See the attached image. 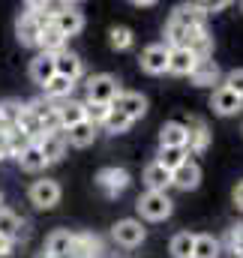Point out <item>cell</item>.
I'll return each mask as SVG.
<instances>
[{"label": "cell", "mask_w": 243, "mask_h": 258, "mask_svg": "<svg viewBox=\"0 0 243 258\" xmlns=\"http://www.w3.org/2000/svg\"><path fill=\"white\" fill-rule=\"evenodd\" d=\"M27 195H30V204H33V207H39V210H51V207L60 201L63 192H60V183H57V180H48V177H45V180H36Z\"/></svg>", "instance_id": "6"}, {"label": "cell", "mask_w": 243, "mask_h": 258, "mask_svg": "<svg viewBox=\"0 0 243 258\" xmlns=\"http://www.w3.org/2000/svg\"><path fill=\"white\" fill-rule=\"evenodd\" d=\"M0 237H6L9 243L24 240V237H27V222H24V219H18L12 210L0 207Z\"/></svg>", "instance_id": "14"}, {"label": "cell", "mask_w": 243, "mask_h": 258, "mask_svg": "<svg viewBox=\"0 0 243 258\" xmlns=\"http://www.w3.org/2000/svg\"><path fill=\"white\" fill-rule=\"evenodd\" d=\"M159 147H183L186 150V126L171 120L159 129Z\"/></svg>", "instance_id": "26"}, {"label": "cell", "mask_w": 243, "mask_h": 258, "mask_svg": "<svg viewBox=\"0 0 243 258\" xmlns=\"http://www.w3.org/2000/svg\"><path fill=\"white\" fill-rule=\"evenodd\" d=\"M54 72L66 78V81H78L81 78V72H84V63H81V57L78 54H72V51H60V54H54Z\"/></svg>", "instance_id": "16"}, {"label": "cell", "mask_w": 243, "mask_h": 258, "mask_svg": "<svg viewBox=\"0 0 243 258\" xmlns=\"http://www.w3.org/2000/svg\"><path fill=\"white\" fill-rule=\"evenodd\" d=\"M219 78H222V72H219V66H216L213 57L198 60L195 69H192V75H189V81H192L195 87H213V84H219Z\"/></svg>", "instance_id": "17"}, {"label": "cell", "mask_w": 243, "mask_h": 258, "mask_svg": "<svg viewBox=\"0 0 243 258\" xmlns=\"http://www.w3.org/2000/svg\"><path fill=\"white\" fill-rule=\"evenodd\" d=\"M240 9H243V6H240Z\"/></svg>", "instance_id": "44"}, {"label": "cell", "mask_w": 243, "mask_h": 258, "mask_svg": "<svg viewBox=\"0 0 243 258\" xmlns=\"http://www.w3.org/2000/svg\"><path fill=\"white\" fill-rule=\"evenodd\" d=\"M135 207H138V213H141L144 219H150V222H162V219L171 216L174 201H171L165 192H144V195H138Z\"/></svg>", "instance_id": "2"}, {"label": "cell", "mask_w": 243, "mask_h": 258, "mask_svg": "<svg viewBox=\"0 0 243 258\" xmlns=\"http://www.w3.org/2000/svg\"><path fill=\"white\" fill-rule=\"evenodd\" d=\"M123 93L120 81L108 72H99V75H90L87 78V102H99V105H111L117 96Z\"/></svg>", "instance_id": "1"}, {"label": "cell", "mask_w": 243, "mask_h": 258, "mask_svg": "<svg viewBox=\"0 0 243 258\" xmlns=\"http://www.w3.org/2000/svg\"><path fill=\"white\" fill-rule=\"evenodd\" d=\"M39 258H51V255H45V252H42V255H39Z\"/></svg>", "instance_id": "43"}, {"label": "cell", "mask_w": 243, "mask_h": 258, "mask_svg": "<svg viewBox=\"0 0 243 258\" xmlns=\"http://www.w3.org/2000/svg\"><path fill=\"white\" fill-rule=\"evenodd\" d=\"M15 129H18L24 138L36 141V138L42 135V120H39V117H36V114H33V111L24 105V108H21V117H18V123H15Z\"/></svg>", "instance_id": "27"}, {"label": "cell", "mask_w": 243, "mask_h": 258, "mask_svg": "<svg viewBox=\"0 0 243 258\" xmlns=\"http://www.w3.org/2000/svg\"><path fill=\"white\" fill-rule=\"evenodd\" d=\"M33 144L39 147V153H42L45 165H51V162H60V159H63V153H66V138H63V132L39 135V138H36Z\"/></svg>", "instance_id": "11"}, {"label": "cell", "mask_w": 243, "mask_h": 258, "mask_svg": "<svg viewBox=\"0 0 243 258\" xmlns=\"http://www.w3.org/2000/svg\"><path fill=\"white\" fill-rule=\"evenodd\" d=\"M111 108L120 111V114H126V117L135 123V120H141V117L147 114V99H144L141 93H135V90H123L120 96L111 102Z\"/></svg>", "instance_id": "8"}, {"label": "cell", "mask_w": 243, "mask_h": 258, "mask_svg": "<svg viewBox=\"0 0 243 258\" xmlns=\"http://www.w3.org/2000/svg\"><path fill=\"white\" fill-rule=\"evenodd\" d=\"M222 87H228L231 93H237L243 99V69H231L228 75H225V81H222Z\"/></svg>", "instance_id": "38"}, {"label": "cell", "mask_w": 243, "mask_h": 258, "mask_svg": "<svg viewBox=\"0 0 243 258\" xmlns=\"http://www.w3.org/2000/svg\"><path fill=\"white\" fill-rule=\"evenodd\" d=\"M39 48H42V54H60V51H66V36H63L60 30L54 27V24H45L42 30H39V42H36Z\"/></svg>", "instance_id": "20"}, {"label": "cell", "mask_w": 243, "mask_h": 258, "mask_svg": "<svg viewBox=\"0 0 243 258\" xmlns=\"http://www.w3.org/2000/svg\"><path fill=\"white\" fill-rule=\"evenodd\" d=\"M234 204H237V207L243 210V180L237 183V186H234Z\"/></svg>", "instance_id": "41"}, {"label": "cell", "mask_w": 243, "mask_h": 258, "mask_svg": "<svg viewBox=\"0 0 243 258\" xmlns=\"http://www.w3.org/2000/svg\"><path fill=\"white\" fill-rule=\"evenodd\" d=\"M21 102H15V99H3L0 102V132H9V129H15L18 123V117H21Z\"/></svg>", "instance_id": "30"}, {"label": "cell", "mask_w": 243, "mask_h": 258, "mask_svg": "<svg viewBox=\"0 0 243 258\" xmlns=\"http://www.w3.org/2000/svg\"><path fill=\"white\" fill-rule=\"evenodd\" d=\"M141 69L150 72V75H162L168 72V45H147L144 54H141Z\"/></svg>", "instance_id": "13"}, {"label": "cell", "mask_w": 243, "mask_h": 258, "mask_svg": "<svg viewBox=\"0 0 243 258\" xmlns=\"http://www.w3.org/2000/svg\"><path fill=\"white\" fill-rule=\"evenodd\" d=\"M51 24L60 30L66 39L69 36H78L84 30V12H78V6H69V9H63L57 18H51Z\"/></svg>", "instance_id": "15"}, {"label": "cell", "mask_w": 243, "mask_h": 258, "mask_svg": "<svg viewBox=\"0 0 243 258\" xmlns=\"http://www.w3.org/2000/svg\"><path fill=\"white\" fill-rule=\"evenodd\" d=\"M54 75H57V72H54V57H51V54H36V57L30 60V78H33L39 87H45Z\"/></svg>", "instance_id": "24"}, {"label": "cell", "mask_w": 243, "mask_h": 258, "mask_svg": "<svg viewBox=\"0 0 243 258\" xmlns=\"http://www.w3.org/2000/svg\"><path fill=\"white\" fill-rule=\"evenodd\" d=\"M210 108L216 111V114H222V117H231V114H237L243 108V99L237 96V93H231L228 87H216L213 90V96H210Z\"/></svg>", "instance_id": "10"}, {"label": "cell", "mask_w": 243, "mask_h": 258, "mask_svg": "<svg viewBox=\"0 0 243 258\" xmlns=\"http://www.w3.org/2000/svg\"><path fill=\"white\" fill-rule=\"evenodd\" d=\"M108 42H111L114 51H126V48H132L135 36H132L129 27H111V30H108Z\"/></svg>", "instance_id": "35"}, {"label": "cell", "mask_w": 243, "mask_h": 258, "mask_svg": "<svg viewBox=\"0 0 243 258\" xmlns=\"http://www.w3.org/2000/svg\"><path fill=\"white\" fill-rule=\"evenodd\" d=\"M42 90H45V99H48V102H63V99H69V96H72L75 84H72V81H66V78H60V75H54Z\"/></svg>", "instance_id": "28"}, {"label": "cell", "mask_w": 243, "mask_h": 258, "mask_svg": "<svg viewBox=\"0 0 243 258\" xmlns=\"http://www.w3.org/2000/svg\"><path fill=\"white\" fill-rule=\"evenodd\" d=\"M198 63V57L189 48H168V72L171 75H192V69Z\"/></svg>", "instance_id": "18"}, {"label": "cell", "mask_w": 243, "mask_h": 258, "mask_svg": "<svg viewBox=\"0 0 243 258\" xmlns=\"http://www.w3.org/2000/svg\"><path fill=\"white\" fill-rule=\"evenodd\" d=\"M99 252H102L99 237H93V234H75L72 249H69L66 258H99Z\"/></svg>", "instance_id": "23"}, {"label": "cell", "mask_w": 243, "mask_h": 258, "mask_svg": "<svg viewBox=\"0 0 243 258\" xmlns=\"http://www.w3.org/2000/svg\"><path fill=\"white\" fill-rule=\"evenodd\" d=\"M192 258H219V240L213 234H195Z\"/></svg>", "instance_id": "32"}, {"label": "cell", "mask_w": 243, "mask_h": 258, "mask_svg": "<svg viewBox=\"0 0 243 258\" xmlns=\"http://www.w3.org/2000/svg\"><path fill=\"white\" fill-rule=\"evenodd\" d=\"M102 126L108 129V132H114V135H117V132H126V129L132 126V120H129L126 114H120V111H114V108H111V114L105 117V123H102Z\"/></svg>", "instance_id": "37"}, {"label": "cell", "mask_w": 243, "mask_h": 258, "mask_svg": "<svg viewBox=\"0 0 243 258\" xmlns=\"http://www.w3.org/2000/svg\"><path fill=\"white\" fill-rule=\"evenodd\" d=\"M228 243H231V249L237 252V258H243V225L231 228V234H228Z\"/></svg>", "instance_id": "39"}, {"label": "cell", "mask_w": 243, "mask_h": 258, "mask_svg": "<svg viewBox=\"0 0 243 258\" xmlns=\"http://www.w3.org/2000/svg\"><path fill=\"white\" fill-rule=\"evenodd\" d=\"M9 252H12V243H9L6 237H0V258H3V255H9Z\"/></svg>", "instance_id": "42"}, {"label": "cell", "mask_w": 243, "mask_h": 258, "mask_svg": "<svg viewBox=\"0 0 243 258\" xmlns=\"http://www.w3.org/2000/svg\"><path fill=\"white\" fill-rule=\"evenodd\" d=\"M183 48H189L198 60H207V57H213V36L207 33V27H192L186 33Z\"/></svg>", "instance_id": "9"}, {"label": "cell", "mask_w": 243, "mask_h": 258, "mask_svg": "<svg viewBox=\"0 0 243 258\" xmlns=\"http://www.w3.org/2000/svg\"><path fill=\"white\" fill-rule=\"evenodd\" d=\"M57 120H60V129H69L75 123L84 120V102H75V99H63L57 102Z\"/></svg>", "instance_id": "25"}, {"label": "cell", "mask_w": 243, "mask_h": 258, "mask_svg": "<svg viewBox=\"0 0 243 258\" xmlns=\"http://www.w3.org/2000/svg\"><path fill=\"white\" fill-rule=\"evenodd\" d=\"M144 186H147V192H165L171 186V171H165L159 162H150L144 168Z\"/></svg>", "instance_id": "22"}, {"label": "cell", "mask_w": 243, "mask_h": 258, "mask_svg": "<svg viewBox=\"0 0 243 258\" xmlns=\"http://www.w3.org/2000/svg\"><path fill=\"white\" fill-rule=\"evenodd\" d=\"M9 156V132H0V159Z\"/></svg>", "instance_id": "40"}, {"label": "cell", "mask_w": 243, "mask_h": 258, "mask_svg": "<svg viewBox=\"0 0 243 258\" xmlns=\"http://www.w3.org/2000/svg\"><path fill=\"white\" fill-rule=\"evenodd\" d=\"M129 183H132V180H129V171H126V168H117V165H108V168H102V171L96 174V186L108 195V198H117Z\"/></svg>", "instance_id": "4"}, {"label": "cell", "mask_w": 243, "mask_h": 258, "mask_svg": "<svg viewBox=\"0 0 243 258\" xmlns=\"http://www.w3.org/2000/svg\"><path fill=\"white\" fill-rule=\"evenodd\" d=\"M186 27H183L180 21H174V18H168V24H165V45L168 48H180L183 42H186Z\"/></svg>", "instance_id": "34"}, {"label": "cell", "mask_w": 243, "mask_h": 258, "mask_svg": "<svg viewBox=\"0 0 243 258\" xmlns=\"http://www.w3.org/2000/svg\"><path fill=\"white\" fill-rule=\"evenodd\" d=\"M96 129L99 126L81 120V123H75V126L63 129V138H66V144H72V147H90V144L96 141Z\"/></svg>", "instance_id": "19"}, {"label": "cell", "mask_w": 243, "mask_h": 258, "mask_svg": "<svg viewBox=\"0 0 243 258\" xmlns=\"http://www.w3.org/2000/svg\"><path fill=\"white\" fill-rule=\"evenodd\" d=\"M192 246H195V234L180 231V234H174V237H171L168 252H171L174 258H192Z\"/></svg>", "instance_id": "33"}, {"label": "cell", "mask_w": 243, "mask_h": 258, "mask_svg": "<svg viewBox=\"0 0 243 258\" xmlns=\"http://www.w3.org/2000/svg\"><path fill=\"white\" fill-rule=\"evenodd\" d=\"M45 24H51L48 15H30V12H21V15L15 18V36H18V42H21L24 48H33V45L39 42V30H42Z\"/></svg>", "instance_id": "3"}, {"label": "cell", "mask_w": 243, "mask_h": 258, "mask_svg": "<svg viewBox=\"0 0 243 258\" xmlns=\"http://www.w3.org/2000/svg\"><path fill=\"white\" fill-rule=\"evenodd\" d=\"M186 153H204L210 147V129L204 123V117H189L186 123Z\"/></svg>", "instance_id": "7"}, {"label": "cell", "mask_w": 243, "mask_h": 258, "mask_svg": "<svg viewBox=\"0 0 243 258\" xmlns=\"http://www.w3.org/2000/svg\"><path fill=\"white\" fill-rule=\"evenodd\" d=\"M111 114V105H99V102H84V120L93 126H102L105 117Z\"/></svg>", "instance_id": "36"}, {"label": "cell", "mask_w": 243, "mask_h": 258, "mask_svg": "<svg viewBox=\"0 0 243 258\" xmlns=\"http://www.w3.org/2000/svg\"><path fill=\"white\" fill-rule=\"evenodd\" d=\"M153 162H159L165 171H174V168H180L183 162H186V150L183 147H159V153H156Z\"/></svg>", "instance_id": "31"}, {"label": "cell", "mask_w": 243, "mask_h": 258, "mask_svg": "<svg viewBox=\"0 0 243 258\" xmlns=\"http://www.w3.org/2000/svg\"><path fill=\"white\" fill-rule=\"evenodd\" d=\"M198 183H201V168H198V162H192V159H186L180 168L171 171V186H177L183 192L198 189Z\"/></svg>", "instance_id": "12"}, {"label": "cell", "mask_w": 243, "mask_h": 258, "mask_svg": "<svg viewBox=\"0 0 243 258\" xmlns=\"http://www.w3.org/2000/svg\"><path fill=\"white\" fill-rule=\"evenodd\" d=\"M111 237L126 246V249H135V246H141L144 243V237H147V228L138 222V219H120L114 228H111Z\"/></svg>", "instance_id": "5"}, {"label": "cell", "mask_w": 243, "mask_h": 258, "mask_svg": "<svg viewBox=\"0 0 243 258\" xmlns=\"http://www.w3.org/2000/svg\"><path fill=\"white\" fill-rule=\"evenodd\" d=\"M15 159H18V165H21L24 171H30V174H36V171H42V168H45V159H42V153H39V147H36V144H27Z\"/></svg>", "instance_id": "29"}, {"label": "cell", "mask_w": 243, "mask_h": 258, "mask_svg": "<svg viewBox=\"0 0 243 258\" xmlns=\"http://www.w3.org/2000/svg\"><path fill=\"white\" fill-rule=\"evenodd\" d=\"M72 240H75V234H72V231H66V228L51 231V234H48V240H45V255L66 258V255H69V249H72Z\"/></svg>", "instance_id": "21"}]
</instances>
